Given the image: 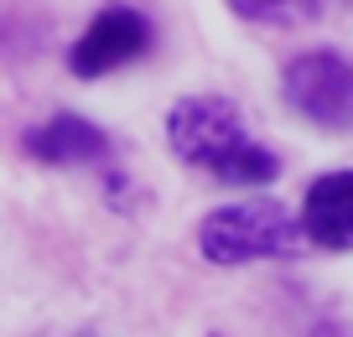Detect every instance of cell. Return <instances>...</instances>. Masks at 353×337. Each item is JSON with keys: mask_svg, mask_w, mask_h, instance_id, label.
I'll list each match as a JSON object with an SVG mask.
<instances>
[{"mask_svg": "<svg viewBox=\"0 0 353 337\" xmlns=\"http://www.w3.org/2000/svg\"><path fill=\"white\" fill-rule=\"evenodd\" d=\"M166 135H172V151L192 166H208L219 182H234V187H265L276 182L281 161L265 145L250 141L239 109L229 99H213V94H198V99H182V104L166 114Z\"/></svg>", "mask_w": 353, "mask_h": 337, "instance_id": "obj_1", "label": "cell"}, {"mask_svg": "<svg viewBox=\"0 0 353 337\" xmlns=\"http://www.w3.org/2000/svg\"><path fill=\"white\" fill-rule=\"evenodd\" d=\"M296 218L281 203H234L203 218L198 249L213 265H244V260H276V254H296L301 244Z\"/></svg>", "mask_w": 353, "mask_h": 337, "instance_id": "obj_2", "label": "cell"}, {"mask_svg": "<svg viewBox=\"0 0 353 337\" xmlns=\"http://www.w3.org/2000/svg\"><path fill=\"white\" fill-rule=\"evenodd\" d=\"M286 99L296 114L327 130L353 125V63L338 52H307L286 68Z\"/></svg>", "mask_w": 353, "mask_h": 337, "instance_id": "obj_3", "label": "cell"}, {"mask_svg": "<svg viewBox=\"0 0 353 337\" xmlns=\"http://www.w3.org/2000/svg\"><path fill=\"white\" fill-rule=\"evenodd\" d=\"M151 47V21L130 6H110L88 21V32L73 42L68 52V68L78 78H99V73H114L120 63H135V57Z\"/></svg>", "mask_w": 353, "mask_h": 337, "instance_id": "obj_4", "label": "cell"}, {"mask_svg": "<svg viewBox=\"0 0 353 337\" xmlns=\"http://www.w3.org/2000/svg\"><path fill=\"white\" fill-rule=\"evenodd\" d=\"M301 229L322 249H353V172H327L312 182Z\"/></svg>", "mask_w": 353, "mask_h": 337, "instance_id": "obj_5", "label": "cell"}, {"mask_svg": "<svg viewBox=\"0 0 353 337\" xmlns=\"http://www.w3.org/2000/svg\"><path fill=\"white\" fill-rule=\"evenodd\" d=\"M26 151L47 166H73V161H104L110 156V141H104L99 125L78 120V114H57V120L37 125L26 135Z\"/></svg>", "mask_w": 353, "mask_h": 337, "instance_id": "obj_6", "label": "cell"}, {"mask_svg": "<svg viewBox=\"0 0 353 337\" xmlns=\"http://www.w3.org/2000/svg\"><path fill=\"white\" fill-rule=\"evenodd\" d=\"M229 6L244 21H265V26H296L322 11V0H229Z\"/></svg>", "mask_w": 353, "mask_h": 337, "instance_id": "obj_7", "label": "cell"}, {"mask_svg": "<svg viewBox=\"0 0 353 337\" xmlns=\"http://www.w3.org/2000/svg\"><path fill=\"white\" fill-rule=\"evenodd\" d=\"M312 337H348V332H343V327H317Z\"/></svg>", "mask_w": 353, "mask_h": 337, "instance_id": "obj_8", "label": "cell"}]
</instances>
